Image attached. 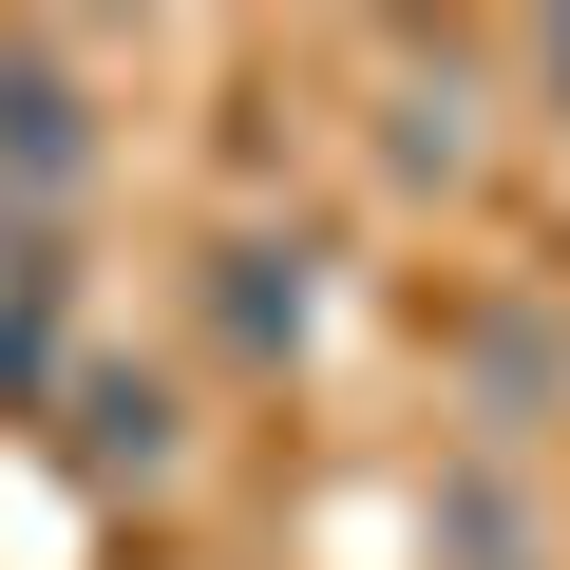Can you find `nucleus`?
Returning <instances> with one entry per match:
<instances>
[{
	"label": "nucleus",
	"instance_id": "2",
	"mask_svg": "<svg viewBox=\"0 0 570 570\" xmlns=\"http://www.w3.org/2000/svg\"><path fill=\"white\" fill-rule=\"evenodd\" d=\"M209 324H228V362H305V324H324V247H209Z\"/></svg>",
	"mask_w": 570,
	"mask_h": 570
},
{
	"label": "nucleus",
	"instance_id": "3",
	"mask_svg": "<svg viewBox=\"0 0 570 570\" xmlns=\"http://www.w3.org/2000/svg\"><path fill=\"white\" fill-rule=\"evenodd\" d=\"M58 419H77V475H153V456H171V400H153V381H115V362H96Z\"/></svg>",
	"mask_w": 570,
	"mask_h": 570
},
{
	"label": "nucleus",
	"instance_id": "4",
	"mask_svg": "<svg viewBox=\"0 0 570 570\" xmlns=\"http://www.w3.org/2000/svg\"><path fill=\"white\" fill-rule=\"evenodd\" d=\"M551 77H570V39H551Z\"/></svg>",
	"mask_w": 570,
	"mask_h": 570
},
{
	"label": "nucleus",
	"instance_id": "1",
	"mask_svg": "<svg viewBox=\"0 0 570 570\" xmlns=\"http://www.w3.org/2000/svg\"><path fill=\"white\" fill-rule=\"evenodd\" d=\"M96 171V96H77V58L58 39H0V209H58Z\"/></svg>",
	"mask_w": 570,
	"mask_h": 570
}]
</instances>
